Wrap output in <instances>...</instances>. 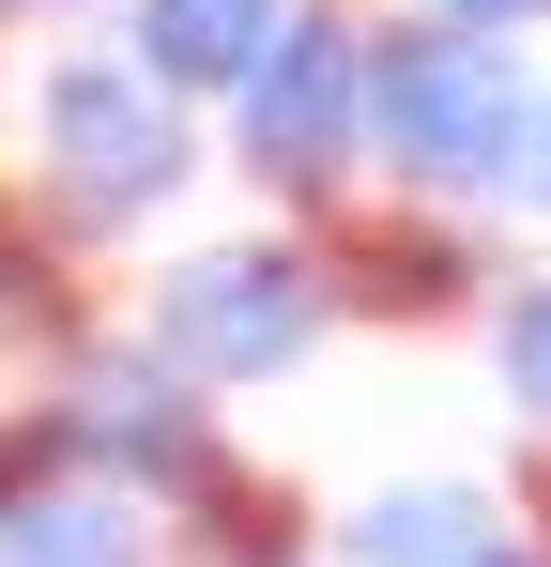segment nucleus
Returning <instances> with one entry per match:
<instances>
[{
    "mask_svg": "<svg viewBox=\"0 0 551 567\" xmlns=\"http://www.w3.org/2000/svg\"><path fill=\"white\" fill-rule=\"evenodd\" d=\"M322 322H337V291L306 246H199L169 291H154V353L184 383H276L322 353Z\"/></svg>",
    "mask_w": 551,
    "mask_h": 567,
    "instance_id": "nucleus-3",
    "label": "nucleus"
},
{
    "mask_svg": "<svg viewBox=\"0 0 551 567\" xmlns=\"http://www.w3.org/2000/svg\"><path fill=\"white\" fill-rule=\"evenodd\" d=\"M429 16H459V31H521V16H551V0H429Z\"/></svg>",
    "mask_w": 551,
    "mask_h": 567,
    "instance_id": "nucleus-12",
    "label": "nucleus"
},
{
    "mask_svg": "<svg viewBox=\"0 0 551 567\" xmlns=\"http://www.w3.org/2000/svg\"><path fill=\"white\" fill-rule=\"evenodd\" d=\"M246 567H306V553H246Z\"/></svg>",
    "mask_w": 551,
    "mask_h": 567,
    "instance_id": "nucleus-14",
    "label": "nucleus"
},
{
    "mask_svg": "<svg viewBox=\"0 0 551 567\" xmlns=\"http://www.w3.org/2000/svg\"><path fill=\"white\" fill-rule=\"evenodd\" d=\"M276 31H291V0H138V62L169 93H246Z\"/></svg>",
    "mask_w": 551,
    "mask_h": 567,
    "instance_id": "nucleus-7",
    "label": "nucleus"
},
{
    "mask_svg": "<svg viewBox=\"0 0 551 567\" xmlns=\"http://www.w3.org/2000/svg\"><path fill=\"white\" fill-rule=\"evenodd\" d=\"M31 154H46V185H62V215L77 230H138L154 199H184V107L154 62H46L31 78Z\"/></svg>",
    "mask_w": 551,
    "mask_h": 567,
    "instance_id": "nucleus-2",
    "label": "nucleus"
},
{
    "mask_svg": "<svg viewBox=\"0 0 551 567\" xmlns=\"http://www.w3.org/2000/svg\"><path fill=\"white\" fill-rule=\"evenodd\" d=\"M46 307V246H31V215L0 199V322H31Z\"/></svg>",
    "mask_w": 551,
    "mask_h": 567,
    "instance_id": "nucleus-10",
    "label": "nucleus"
},
{
    "mask_svg": "<svg viewBox=\"0 0 551 567\" xmlns=\"http://www.w3.org/2000/svg\"><path fill=\"white\" fill-rule=\"evenodd\" d=\"M459 277H475V261H459L445 230H383V246H367V291H353V307H459Z\"/></svg>",
    "mask_w": 551,
    "mask_h": 567,
    "instance_id": "nucleus-8",
    "label": "nucleus"
},
{
    "mask_svg": "<svg viewBox=\"0 0 551 567\" xmlns=\"http://www.w3.org/2000/svg\"><path fill=\"white\" fill-rule=\"evenodd\" d=\"M0 567H169V522L107 475H46L0 506Z\"/></svg>",
    "mask_w": 551,
    "mask_h": 567,
    "instance_id": "nucleus-5",
    "label": "nucleus"
},
{
    "mask_svg": "<svg viewBox=\"0 0 551 567\" xmlns=\"http://www.w3.org/2000/svg\"><path fill=\"white\" fill-rule=\"evenodd\" d=\"M490 369H506V399L551 430V277H537V291H506V322H490Z\"/></svg>",
    "mask_w": 551,
    "mask_h": 567,
    "instance_id": "nucleus-9",
    "label": "nucleus"
},
{
    "mask_svg": "<svg viewBox=\"0 0 551 567\" xmlns=\"http://www.w3.org/2000/svg\"><path fill=\"white\" fill-rule=\"evenodd\" d=\"M230 123H246V169L291 199H322L337 169L367 154V31H337V16H291L261 47V78L230 93Z\"/></svg>",
    "mask_w": 551,
    "mask_h": 567,
    "instance_id": "nucleus-4",
    "label": "nucleus"
},
{
    "mask_svg": "<svg viewBox=\"0 0 551 567\" xmlns=\"http://www.w3.org/2000/svg\"><path fill=\"white\" fill-rule=\"evenodd\" d=\"M490 537H506V506L475 475H414V491H367L337 522V567H475Z\"/></svg>",
    "mask_w": 551,
    "mask_h": 567,
    "instance_id": "nucleus-6",
    "label": "nucleus"
},
{
    "mask_svg": "<svg viewBox=\"0 0 551 567\" xmlns=\"http://www.w3.org/2000/svg\"><path fill=\"white\" fill-rule=\"evenodd\" d=\"M521 47L506 31H459V16H414L367 47V154L398 169L414 199H459V185H506V138H521Z\"/></svg>",
    "mask_w": 551,
    "mask_h": 567,
    "instance_id": "nucleus-1",
    "label": "nucleus"
},
{
    "mask_svg": "<svg viewBox=\"0 0 551 567\" xmlns=\"http://www.w3.org/2000/svg\"><path fill=\"white\" fill-rule=\"evenodd\" d=\"M506 199L551 215V78H537V107H521V138H506Z\"/></svg>",
    "mask_w": 551,
    "mask_h": 567,
    "instance_id": "nucleus-11",
    "label": "nucleus"
},
{
    "mask_svg": "<svg viewBox=\"0 0 551 567\" xmlns=\"http://www.w3.org/2000/svg\"><path fill=\"white\" fill-rule=\"evenodd\" d=\"M475 567H551V537H521V522H506V537H490Z\"/></svg>",
    "mask_w": 551,
    "mask_h": 567,
    "instance_id": "nucleus-13",
    "label": "nucleus"
}]
</instances>
